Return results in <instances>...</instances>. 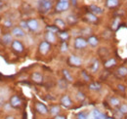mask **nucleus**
<instances>
[{
	"instance_id": "e433bc0d",
	"label": "nucleus",
	"mask_w": 127,
	"mask_h": 119,
	"mask_svg": "<svg viewBox=\"0 0 127 119\" xmlns=\"http://www.w3.org/2000/svg\"><path fill=\"white\" fill-rule=\"evenodd\" d=\"M77 98H78L79 100H84V94L78 92V93H77Z\"/></svg>"
},
{
	"instance_id": "a19ab883",
	"label": "nucleus",
	"mask_w": 127,
	"mask_h": 119,
	"mask_svg": "<svg viewBox=\"0 0 127 119\" xmlns=\"http://www.w3.org/2000/svg\"><path fill=\"white\" fill-rule=\"evenodd\" d=\"M5 119H15V117L14 116H11V115H9V116H7Z\"/></svg>"
},
{
	"instance_id": "c85d7f7f",
	"label": "nucleus",
	"mask_w": 127,
	"mask_h": 119,
	"mask_svg": "<svg viewBox=\"0 0 127 119\" xmlns=\"http://www.w3.org/2000/svg\"><path fill=\"white\" fill-rule=\"evenodd\" d=\"M98 68H99V60H94V62L92 63V65H91V70L93 71V72H96L97 70H98Z\"/></svg>"
},
{
	"instance_id": "37998d69",
	"label": "nucleus",
	"mask_w": 127,
	"mask_h": 119,
	"mask_svg": "<svg viewBox=\"0 0 127 119\" xmlns=\"http://www.w3.org/2000/svg\"><path fill=\"white\" fill-rule=\"evenodd\" d=\"M60 1H62V2H68L69 0H60Z\"/></svg>"
},
{
	"instance_id": "412c9836",
	"label": "nucleus",
	"mask_w": 127,
	"mask_h": 119,
	"mask_svg": "<svg viewBox=\"0 0 127 119\" xmlns=\"http://www.w3.org/2000/svg\"><path fill=\"white\" fill-rule=\"evenodd\" d=\"M55 26H56L58 29H64L65 24H64V22L63 20H61V19H57V20L55 21Z\"/></svg>"
},
{
	"instance_id": "1a4fd4ad",
	"label": "nucleus",
	"mask_w": 127,
	"mask_h": 119,
	"mask_svg": "<svg viewBox=\"0 0 127 119\" xmlns=\"http://www.w3.org/2000/svg\"><path fill=\"white\" fill-rule=\"evenodd\" d=\"M12 48L18 52V53H22L23 51H24V45L22 44V42L21 41H19V40H14L13 41V43H12Z\"/></svg>"
},
{
	"instance_id": "f704fd0d",
	"label": "nucleus",
	"mask_w": 127,
	"mask_h": 119,
	"mask_svg": "<svg viewBox=\"0 0 127 119\" xmlns=\"http://www.w3.org/2000/svg\"><path fill=\"white\" fill-rule=\"evenodd\" d=\"M61 49H62V52H66L67 51V44H66V42H63L62 43Z\"/></svg>"
},
{
	"instance_id": "79ce46f5",
	"label": "nucleus",
	"mask_w": 127,
	"mask_h": 119,
	"mask_svg": "<svg viewBox=\"0 0 127 119\" xmlns=\"http://www.w3.org/2000/svg\"><path fill=\"white\" fill-rule=\"evenodd\" d=\"M71 1H72V4H73V5L76 4V0H71Z\"/></svg>"
},
{
	"instance_id": "dca6fc26",
	"label": "nucleus",
	"mask_w": 127,
	"mask_h": 119,
	"mask_svg": "<svg viewBox=\"0 0 127 119\" xmlns=\"http://www.w3.org/2000/svg\"><path fill=\"white\" fill-rule=\"evenodd\" d=\"M110 104H111V105L113 106V107H119L121 103H120V101H119L117 98L112 97V98H111V100H110Z\"/></svg>"
},
{
	"instance_id": "f8f14e48",
	"label": "nucleus",
	"mask_w": 127,
	"mask_h": 119,
	"mask_svg": "<svg viewBox=\"0 0 127 119\" xmlns=\"http://www.w3.org/2000/svg\"><path fill=\"white\" fill-rule=\"evenodd\" d=\"M45 39H46V41L49 42V43H54V42H56L55 33H54V32H51V31H47L46 34H45Z\"/></svg>"
},
{
	"instance_id": "2f4dec72",
	"label": "nucleus",
	"mask_w": 127,
	"mask_h": 119,
	"mask_svg": "<svg viewBox=\"0 0 127 119\" xmlns=\"http://www.w3.org/2000/svg\"><path fill=\"white\" fill-rule=\"evenodd\" d=\"M100 88H101V86L99 84H97V83H93V84L90 85V89L93 90V91H99Z\"/></svg>"
},
{
	"instance_id": "4be33fe9",
	"label": "nucleus",
	"mask_w": 127,
	"mask_h": 119,
	"mask_svg": "<svg viewBox=\"0 0 127 119\" xmlns=\"http://www.w3.org/2000/svg\"><path fill=\"white\" fill-rule=\"evenodd\" d=\"M117 74L119 76H126L127 75V68L125 66H120L118 69H117Z\"/></svg>"
},
{
	"instance_id": "c756f323",
	"label": "nucleus",
	"mask_w": 127,
	"mask_h": 119,
	"mask_svg": "<svg viewBox=\"0 0 127 119\" xmlns=\"http://www.w3.org/2000/svg\"><path fill=\"white\" fill-rule=\"evenodd\" d=\"M20 28L22 29L23 30H29V26H28V22H25V21H22L20 23Z\"/></svg>"
},
{
	"instance_id": "c03bdc74",
	"label": "nucleus",
	"mask_w": 127,
	"mask_h": 119,
	"mask_svg": "<svg viewBox=\"0 0 127 119\" xmlns=\"http://www.w3.org/2000/svg\"><path fill=\"white\" fill-rule=\"evenodd\" d=\"M126 119H127V117H126Z\"/></svg>"
},
{
	"instance_id": "6e6552de",
	"label": "nucleus",
	"mask_w": 127,
	"mask_h": 119,
	"mask_svg": "<svg viewBox=\"0 0 127 119\" xmlns=\"http://www.w3.org/2000/svg\"><path fill=\"white\" fill-rule=\"evenodd\" d=\"M61 104H62L63 106H64L65 108H68V107L71 106L72 103H71L70 98H69L67 95H64V96H63V97L61 98Z\"/></svg>"
},
{
	"instance_id": "4c0bfd02",
	"label": "nucleus",
	"mask_w": 127,
	"mask_h": 119,
	"mask_svg": "<svg viewBox=\"0 0 127 119\" xmlns=\"http://www.w3.org/2000/svg\"><path fill=\"white\" fill-rule=\"evenodd\" d=\"M54 119H66V118H65V116H64V115H57V116H55Z\"/></svg>"
},
{
	"instance_id": "393cba45",
	"label": "nucleus",
	"mask_w": 127,
	"mask_h": 119,
	"mask_svg": "<svg viewBox=\"0 0 127 119\" xmlns=\"http://www.w3.org/2000/svg\"><path fill=\"white\" fill-rule=\"evenodd\" d=\"M59 37L63 40V42H65V40H67V39H68L69 35H68V33H67V32L63 31V32H60V33H59Z\"/></svg>"
},
{
	"instance_id": "4468645a",
	"label": "nucleus",
	"mask_w": 127,
	"mask_h": 119,
	"mask_svg": "<svg viewBox=\"0 0 127 119\" xmlns=\"http://www.w3.org/2000/svg\"><path fill=\"white\" fill-rule=\"evenodd\" d=\"M90 11L94 15H101V14H103V10L100 7L96 6V5H91L90 6Z\"/></svg>"
},
{
	"instance_id": "6ab92c4d",
	"label": "nucleus",
	"mask_w": 127,
	"mask_h": 119,
	"mask_svg": "<svg viewBox=\"0 0 127 119\" xmlns=\"http://www.w3.org/2000/svg\"><path fill=\"white\" fill-rule=\"evenodd\" d=\"M106 4L109 8H114L119 4V0H107Z\"/></svg>"
},
{
	"instance_id": "5701e85b",
	"label": "nucleus",
	"mask_w": 127,
	"mask_h": 119,
	"mask_svg": "<svg viewBox=\"0 0 127 119\" xmlns=\"http://www.w3.org/2000/svg\"><path fill=\"white\" fill-rule=\"evenodd\" d=\"M115 63H116V60L111 59V60H107V61L105 62V66H106L107 68H110V67H111V66H113Z\"/></svg>"
},
{
	"instance_id": "2eb2a0df",
	"label": "nucleus",
	"mask_w": 127,
	"mask_h": 119,
	"mask_svg": "<svg viewBox=\"0 0 127 119\" xmlns=\"http://www.w3.org/2000/svg\"><path fill=\"white\" fill-rule=\"evenodd\" d=\"M32 80L34 81V82H36V83H41V81H42V79H43V77H42V74L40 73V72H34L33 74H32Z\"/></svg>"
},
{
	"instance_id": "9d476101",
	"label": "nucleus",
	"mask_w": 127,
	"mask_h": 119,
	"mask_svg": "<svg viewBox=\"0 0 127 119\" xmlns=\"http://www.w3.org/2000/svg\"><path fill=\"white\" fill-rule=\"evenodd\" d=\"M68 60H69L70 64H72V65H74V66H79V65H81V62H82V60H81V59H80L79 57L74 56V55L70 56Z\"/></svg>"
},
{
	"instance_id": "cd10ccee",
	"label": "nucleus",
	"mask_w": 127,
	"mask_h": 119,
	"mask_svg": "<svg viewBox=\"0 0 127 119\" xmlns=\"http://www.w3.org/2000/svg\"><path fill=\"white\" fill-rule=\"evenodd\" d=\"M93 118L92 119H103L104 118V115L102 113H100L98 110H94L93 111Z\"/></svg>"
},
{
	"instance_id": "bb28decb",
	"label": "nucleus",
	"mask_w": 127,
	"mask_h": 119,
	"mask_svg": "<svg viewBox=\"0 0 127 119\" xmlns=\"http://www.w3.org/2000/svg\"><path fill=\"white\" fill-rule=\"evenodd\" d=\"M67 23L68 24H70V25H72V24H75L76 22H77V19H76V17L75 16H72V15H69L67 17Z\"/></svg>"
},
{
	"instance_id": "aec40b11",
	"label": "nucleus",
	"mask_w": 127,
	"mask_h": 119,
	"mask_svg": "<svg viewBox=\"0 0 127 119\" xmlns=\"http://www.w3.org/2000/svg\"><path fill=\"white\" fill-rule=\"evenodd\" d=\"M118 112L121 115H125L127 114V104H121L120 106L118 107Z\"/></svg>"
},
{
	"instance_id": "f03ea898",
	"label": "nucleus",
	"mask_w": 127,
	"mask_h": 119,
	"mask_svg": "<svg viewBox=\"0 0 127 119\" xmlns=\"http://www.w3.org/2000/svg\"><path fill=\"white\" fill-rule=\"evenodd\" d=\"M88 44L87 40H85L83 37H77L75 40H74V48L77 49V50H81L83 48H85Z\"/></svg>"
},
{
	"instance_id": "f257e3e1",
	"label": "nucleus",
	"mask_w": 127,
	"mask_h": 119,
	"mask_svg": "<svg viewBox=\"0 0 127 119\" xmlns=\"http://www.w3.org/2000/svg\"><path fill=\"white\" fill-rule=\"evenodd\" d=\"M37 7H38V10L41 12V13H47L51 10L52 8V2L50 0H39L38 3H37Z\"/></svg>"
},
{
	"instance_id": "ea45409f",
	"label": "nucleus",
	"mask_w": 127,
	"mask_h": 119,
	"mask_svg": "<svg viewBox=\"0 0 127 119\" xmlns=\"http://www.w3.org/2000/svg\"><path fill=\"white\" fill-rule=\"evenodd\" d=\"M118 88L121 91H124V86H121V85H118Z\"/></svg>"
},
{
	"instance_id": "7c9ffc66",
	"label": "nucleus",
	"mask_w": 127,
	"mask_h": 119,
	"mask_svg": "<svg viewBox=\"0 0 127 119\" xmlns=\"http://www.w3.org/2000/svg\"><path fill=\"white\" fill-rule=\"evenodd\" d=\"M66 82H65V80L64 79H62V80H60L59 81V86H60V88L61 89H65L66 88Z\"/></svg>"
},
{
	"instance_id": "b1692460",
	"label": "nucleus",
	"mask_w": 127,
	"mask_h": 119,
	"mask_svg": "<svg viewBox=\"0 0 127 119\" xmlns=\"http://www.w3.org/2000/svg\"><path fill=\"white\" fill-rule=\"evenodd\" d=\"M86 18H87V20H88L89 22H91V23H95V22H97V20H98V18L96 17V15L92 14V13H88V14L86 15Z\"/></svg>"
},
{
	"instance_id": "a211bd4d",
	"label": "nucleus",
	"mask_w": 127,
	"mask_h": 119,
	"mask_svg": "<svg viewBox=\"0 0 127 119\" xmlns=\"http://www.w3.org/2000/svg\"><path fill=\"white\" fill-rule=\"evenodd\" d=\"M59 112H60V106H59V105H53V106L50 108V113H51L53 116L59 115Z\"/></svg>"
},
{
	"instance_id": "20e7f679",
	"label": "nucleus",
	"mask_w": 127,
	"mask_h": 119,
	"mask_svg": "<svg viewBox=\"0 0 127 119\" xmlns=\"http://www.w3.org/2000/svg\"><path fill=\"white\" fill-rule=\"evenodd\" d=\"M38 49H39V52L42 55H45V54H47L48 51L50 50V43L47 42V41H43V42L40 43Z\"/></svg>"
},
{
	"instance_id": "473e14b6",
	"label": "nucleus",
	"mask_w": 127,
	"mask_h": 119,
	"mask_svg": "<svg viewBox=\"0 0 127 119\" xmlns=\"http://www.w3.org/2000/svg\"><path fill=\"white\" fill-rule=\"evenodd\" d=\"M77 119H88V115L85 112H79L77 114Z\"/></svg>"
},
{
	"instance_id": "c9c22d12",
	"label": "nucleus",
	"mask_w": 127,
	"mask_h": 119,
	"mask_svg": "<svg viewBox=\"0 0 127 119\" xmlns=\"http://www.w3.org/2000/svg\"><path fill=\"white\" fill-rule=\"evenodd\" d=\"M4 26L7 27V28H10V27H12V22L11 21H5L4 22Z\"/></svg>"
},
{
	"instance_id": "72a5a7b5",
	"label": "nucleus",
	"mask_w": 127,
	"mask_h": 119,
	"mask_svg": "<svg viewBox=\"0 0 127 119\" xmlns=\"http://www.w3.org/2000/svg\"><path fill=\"white\" fill-rule=\"evenodd\" d=\"M58 30H59V29H58L57 27H48L47 28L48 31H51V32H54V33H55L56 31H58Z\"/></svg>"
},
{
	"instance_id": "423d86ee",
	"label": "nucleus",
	"mask_w": 127,
	"mask_h": 119,
	"mask_svg": "<svg viewBox=\"0 0 127 119\" xmlns=\"http://www.w3.org/2000/svg\"><path fill=\"white\" fill-rule=\"evenodd\" d=\"M69 7V2H58L56 5V10L58 12H64L65 10H67V8Z\"/></svg>"
},
{
	"instance_id": "ddd939ff",
	"label": "nucleus",
	"mask_w": 127,
	"mask_h": 119,
	"mask_svg": "<svg viewBox=\"0 0 127 119\" xmlns=\"http://www.w3.org/2000/svg\"><path fill=\"white\" fill-rule=\"evenodd\" d=\"M2 41L3 43L6 45H9V44H12L13 43V37L10 33H6L2 36Z\"/></svg>"
},
{
	"instance_id": "a878e982",
	"label": "nucleus",
	"mask_w": 127,
	"mask_h": 119,
	"mask_svg": "<svg viewBox=\"0 0 127 119\" xmlns=\"http://www.w3.org/2000/svg\"><path fill=\"white\" fill-rule=\"evenodd\" d=\"M63 74H64V78H65V80H67V81H69V82L72 81V76L70 75V73H69L66 69H64Z\"/></svg>"
},
{
	"instance_id": "7ed1b4c3",
	"label": "nucleus",
	"mask_w": 127,
	"mask_h": 119,
	"mask_svg": "<svg viewBox=\"0 0 127 119\" xmlns=\"http://www.w3.org/2000/svg\"><path fill=\"white\" fill-rule=\"evenodd\" d=\"M10 105L12 107H14V108H18V107H20L22 105V100L17 95H15L10 99Z\"/></svg>"
},
{
	"instance_id": "9b49d317",
	"label": "nucleus",
	"mask_w": 127,
	"mask_h": 119,
	"mask_svg": "<svg viewBox=\"0 0 127 119\" xmlns=\"http://www.w3.org/2000/svg\"><path fill=\"white\" fill-rule=\"evenodd\" d=\"M12 33H13V35L14 36H16V37H19V38H21V37H24L25 36V30H23L20 27H17V28H14L13 30H12Z\"/></svg>"
},
{
	"instance_id": "58836bf2",
	"label": "nucleus",
	"mask_w": 127,
	"mask_h": 119,
	"mask_svg": "<svg viewBox=\"0 0 127 119\" xmlns=\"http://www.w3.org/2000/svg\"><path fill=\"white\" fill-rule=\"evenodd\" d=\"M117 24H118V19L115 20V22L113 23V27H112V28H113V29H116V28H117Z\"/></svg>"
},
{
	"instance_id": "f3484780",
	"label": "nucleus",
	"mask_w": 127,
	"mask_h": 119,
	"mask_svg": "<svg viewBox=\"0 0 127 119\" xmlns=\"http://www.w3.org/2000/svg\"><path fill=\"white\" fill-rule=\"evenodd\" d=\"M87 42H88V44L91 45L92 47H96L97 45L99 44V41H98L97 37H95V36H90V37L88 38Z\"/></svg>"
},
{
	"instance_id": "0eeeda50",
	"label": "nucleus",
	"mask_w": 127,
	"mask_h": 119,
	"mask_svg": "<svg viewBox=\"0 0 127 119\" xmlns=\"http://www.w3.org/2000/svg\"><path fill=\"white\" fill-rule=\"evenodd\" d=\"M28 26H29V30H32V31H36V30H38V28H39L38 22L34 19L28 21Z\"/></svg>"
},
{
	"instance_id": "39448f33",
	"label": "nucleus",
	"mask_w": 127,
	"mask_h": 119,
	"mask_svg": "<svg viewBox=\"0 0 127 119\" xmlns=\"http://www.w3.org/2000/svg\"><path fill=\"white\" fill-rule=\"evenodd\" d=\"M35 109L40 114H47L48 113V108L46 107V105H44L41 103H36L35 104Z\"/></svg>"
}]
</instances>
